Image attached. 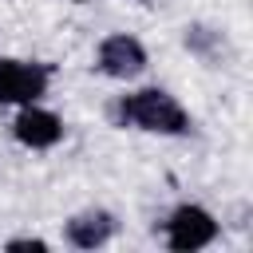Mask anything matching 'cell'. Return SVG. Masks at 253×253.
<instances>
[{
  "label": "cell",
  "mask_w": 253,
  "mask_h": 253,
  "mask_svg": "<svg viewBox=\"0 0 253 253\" xmlns=\"http://www.w3.org/2000/svg\"><path fill=\"white\" fill-rule=\"evenodd\" d=\"M115 123L119 126H134V130H146V134H166V138H182L190 134V111L162 87H142V91H130V95H119L115 103Z\"/></svg>",
  "instance_id": "obj_1"
},
{
  "label": "cell",
  "mask_w": 253,
  "mask_h": 253,
  "mask_svg": "<svg viewBox=\"0 0 253 253\" xmlns=\"http://www.w3.org/2000/svg\"><path fill=\"white\" fill-rule=\"evenodd\" d=\"M217 217L206 210V206H198V202H182V206H174L170 210V217H166V245L174 249V253H194V249H206V245H213L217 241Z\"/></svg>",
  "instance_id": "obj_2"
},
{
  "label": "cell",
  "mask_w": 253,
  "mask_h": 253,
  "mask_svg": "<svg viewBox=\"0 0 253 253\" xmlns=\"http://www.w3.org/2000/svg\"><path fill=\"white\" fill-rule=\"evenodd\" d=\"M47 83H51V67L47 63L0 55V107L40 103L47 95Z\"/></svg>",
  "instance_id": "obj_3"
},
{
  "label": "cell",
  "mask_w": 253,
  "mask_h": 253,
  "mask_svg": "<svg viewBox=\"0 0 253 253\" xmlns=\"http://www.w3.org/2000/svg\"><path fill=\"white\" fill-rule=\"evenodd\" d=\"M95 67L107 79H123V83L126 79H138L146 71V47H142V40H134L126 32H111L95 47Z\"/></svg>",
  "instance_id": "obj_4"
},
{
  "label": "cell",
  "mask_w": 253,
  "mask_h": 253,
  "mask_svg": "<svg viewBox=\"0 0 253 253\" xmlns=\"http://www.w3.org/2000/svg\"><path fill=\"white\" fill-rule=\"evenodd\" d=\"M12 134L20 146L28 150H51L63 142V119L47 107H36V103H24L20 115L12 119Z\"/></svg>",
  "instance_id": "obj_5"
},
{
  "label": "cell",
  "mask_w": 253,
  "mask_h": 253,
  "mask_svg": "<svg viewBox=\"0 0 253 253\" xmlns=\"http://www.w3.org/2000/svg\"><path fill=\"white\" fill-rule=\"evenodd\" d=\"M63 237L75 249H103L115 237V213L111 210H79V213L67 217Z\"/></svg>",
  "instance_id": "obj_6"
},
{
  "label": "cell",
  "mask_w": 253,
  "mask_h": 253,
  "mask_svg": "<svg viewBox=\"0 0 253 253\" xmlns=\"http://www.w3.org/2000/svg\"><path fill=\"white\" fill-rule=\"evenodd\" d=\"M186 47H190L202 63H217L221 51H225V36H221L217 28H210V24H190V28H186Z\"/></svg>",
  "instance_id": "obj_7"
},
{
  "label": "cell",
  "mask_w": 253,
  "mask_h": 253,
  "mask_svg": "<svg viewBox=\"0 0 253 253\" xmlns=\"http://www.w3.org/2000/svg\"><path fill=\"white\" fill-rule=\"evenodd\" d=\"M4 249H36V253H43L47 241L43 237H12V241H4Z\"/></svg>",
  "instance_id": "obj_8"
},
{
  "label": "cell",
  "mask_w": 253,
  "mask_h": 253,
  "mask_svg": "<svg viewBox=\"0 0 253 253\" xmlns=\"http://www.w3.org/2000/svg\"><path fill=\"white\" fill-rule=\"evenodd\" d=\"M71 4H87V0H71Z\"/></svg>",
  "instance_id": "obj_9"
},
{
  "label": "cell",
  "mask_w": 253,
  "mask_h": 253,
  "mask_svg": "<svg viewBox=\"0 0 253 253\" xmlns=\"http://www.w3.org/2000/svg\"><path fill=\"white\" fill-rule=\"evenodd\" d=\"M138 4H150V0H138Z\"/></svg>",
  "instance_id": "obj_10"
}]
</instances>
